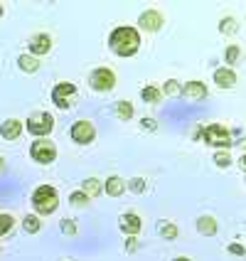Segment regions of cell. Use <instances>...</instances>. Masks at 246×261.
Returning a JSON list of instances; mask_svg holds the SVG:
<instances>
[{
	"instance_id": "obj_8",
	"label": "cell",
	"mask_w": 246,
	"mask_h": 261,
	"mask_svg": "<svg viewBox=\"0 0 246 261\" xmlns=\"http://www.w3.org/2000/svg\"><path fill=\"white\" fill-rule=\"evenodd\" d=\"M76 94V87L69 84V82H59L57 87L52 89V101L57 103L59 109H69V101H67V96H74Z\"/></svg>"
},
{
	"instance_id": "obj_25",
	"label": "cell",
	"mask_w": 246,
	"mask_h": 261,
	"mask_svg": "<svg viewBox=\"0 0 246 261\" xmlns=\"http://www.w3.org/2000/svg\"><path fill=\"white\" fill-rule=\"evenodd\" d=\"M214 163H217L219 168H229V163H232V155H229L227 150H219L217 155H214Z\"/></svg>"
},
{
	"instance_id": "obj_32",
	"label": "cell",
	"mask_w": 246,
	"mask_h": 261,
	"mask_svg": "<svg viewBox=\"0 0 246 261\" xmlns=\"http://www.w3.org/2000/svg\"><path fill=\"white\" fill-rule=\"evenodd\" d=\"M143 126H145V128H155V123H153V118H143Z\"/></svg>"
},
{
	"instance_id": "obj_30",
	"label": "cell",
	"mask_w": 246,
	"mask_h": 261,
	"mask_svg": "<svg viewBox=\"0 0 246 261\" xmlns=\"http://www.w3.org/2000/svg\"><path fill=\"white\" fill-rule=\"evenodd\" d=\"M62 232L72 237V234H76V224H74L72 219H64V222H62Z\"/></svg>"
},
{
	"instance_id": "obj_2",
	"label": "cell",
	"mask_w": 246,
	"mask_h": 261,
	"mask_svg": "<svg viewBox=\"0 0 246 261\" xmlns=\"http://www.w3.org/2000/svg\"><path fill=\"white\" fill-rule=\"evenodd\" d=\"M59 204V195L54 188H49V185H40V188L32 192V207L40 212V215H49V212H54Z\"/></svg>"
},
{
	"instance_id": "obj_12",
	"label": "cell",
	"mask_w": 246,
	"mask_h": 261,
	"mask_svg": "<svg viewBox=\"0 0 246 261\" xmlns=\"http://www.w3.org/2000/svg\"><path fill=\"white\" fill-rule=\"evenodd\" d=\"M20 133H22V123H20L17 118H8V121H3V126H0V136H3L5 141H17V138H20Z\"/></svg>"
},
{
	"instance_id": "obj_24",
	"label": "cell",
	"mask_w": 246,
	"mask_h": 261,
	"mask_svg": "<svg viewBox=\"0 0 246 261\" xmlns=\"http://www.w3.org/2000/svg\"><path fill=\"white\" fill-rule=\"evenodd\" d=\"M160 234H162L165 239H177V227L165 222V224H160Z\"/></svg>"
},
{
	"instance_id": "obj_17",
	"label": "cell",
	"mask_w": 246,
	"mask_h": 261,
	"mask_svg": "<svg viewBox=\"0 0 246 261\" xmlns=\"http://www.w3.org/2000/svg\"><path fill=\"white\" fill-rule=\"evenodd\" d=\"M123 190H126V185H123V180H121L118 175H114V177H108V180H106V192H108L111 197H118Z\"/></svg>"
},
{
	"instance_id": "obj_11",
	"label": "cell",
	"mask_w": 246,
	"mask_h": 261,
	"mask_svg": "<svg viewBox=\"0 0 246 261\" xmlns=\"http://www.w3.org/2000/svg\"><path fill=\"white\" fill-rule=\"evenodd\" d=\"M141 227H143V222L138 215H133V212H126L123 217H121V232L128 234V237H135V234L141 232Z\"/></svg>"
},
{
	"instance_id": "obj_20",
	"label": "cell",
	"mask_w": 246,
	"mask_h": 261,
	"mask_svg": "<svg viewBox=\"0 0 246 261\" xmlns=\"http://www.w3.org/2000/svg\"><path fill=\"white\" fill-rule=\"evenodd\" d=\"M141 96H143V101H145V103H158V101H160V96H162V91H160L158 87H145Z\"/></svg>"
},
{
	"instance_id": "obj_1",
	"label": "cell",
	"mask_w": 246,
	"mask_h": 261,
	"mask_svg": "<svg viewBox=\"0 0 246 261\" xmlns=\"http://www.w3.org/2000/svg\"><path fill=\"white\" fill-rule=\"evenodd\" d=\"M108 47L118 57H133L141 49V35L133 28H116L108 37Z\"/></svg>"
},
{
	"instance_id": "obj_14",
	"label": "cell",
	"mask_w": 246,
	"mask_h": 261,
	"mask_svg": "<svg viewBox=\"0 0 246 261\" xmlns=\"http://www.w3.org/2000/svg\"><path fill=\"white\" fill-rule=\"evenodd\" d=\"M217 229H219V224H217V219L214 217H200L197 219V232L200 234H204V237H212V234H217Z\"/></svg>"
},
{
	"instance_id": "obj_22",
	"label": "cell",
	"mask_w": 246,
	"mask_h": 261,
	"mask_svg": "<svg viewBox=\"0 0 246 261\" xmlns=\"http://www.w3.org/2000/svg\"><path fill=\"white\" fill-rule=\"evenodd\" d=\"M239 57H241V49H239L236 44H229V47H227V52H224V59H227L229 64H236Z\"/></svg>"
},
{
	"instance_id": "obj_31",
	"label": "cell",
	"mask_w": 246,
	"mask_h": 261,
	"mask_svg": "<svg viewBox=\"0 0 246 261\" xmlns=\"http://www.w3.org/2000/svg\"><path fill=\"white\" fill-rule=\"evenodd\" d=\"M246 249L241 244H229V254H236V256H244Z\"/></svg>"
},
{
	"instance_id": "obj_16",
	"label": "cell",
	"mask_w": 246,
	"mask_h": 261,
	"mask_svg": "<svg viewBox=\"0 0 246 261\" xmlns=\"http://www.w3.org/2000/svg\"><path fill=\"white\" fill-rule=\"evenodd\" d=\"M17 64H20L22 72H37V69H40V59L32 57V55H20Z\"/></svg>"
},
{
	"instance_id": "obj_37",
	"label": "cell",
	"mask_w": 246,
	"mask_h": 261,
	"mask_svg": "<svg viewBox=\"0 0 246 261\" xmlns=\"http://www.w3.org/2000/svg\"><path fill=\"white\" fill-rule=\"evenodd\" d=\"M0 17H3V5H0Z\"/></svg>"
},
{
	"instance_id": "obj_6",
	"label": "cell",
	"mask_w": 246,
	"mask_h": 261,
	"mask_svg": "<svg viewBox=\"0 0 246 261\" xmlns=\"http://www.w3.org/2000/svg\"><path fill=\"white\" fill-rule=\"evenodd\" d=\"M89 84L94 91H108V89H114L116 84V74L111 72V69H94L91 76H89Z\"/></svg>"
},
{
	"instance_id": "obj_35",
	"label": "cell",
	"mask_w": 246,
	"mask_h": 261,
	"mask_svg": "<svg viewBox=\"0 0 246 261\" xmlns=\"http://www.w3.org/2000/svg\"><path fill=\"white\" fill-rule=\"evenodd\" d=\"M3 168H5V163H3V158H0V173H3Z\"/></svg>"
},
{
	"instance_id": "obj_13",
	"label": "cell",
	"mask_w": 246,
	"mask_h": 261,
	"mask_svg": "<svg viewBox=\"0 0 246 261\" xmlns=\"http://www.w3.org/2000/svg\"><path fill=\"white\" fill-rule=\"evenodd\" d=\"M214 82H217V87L222 89H232L236 84V74L232 69H217L214 72Z\"/></svg>"
},
{
	"instance_id": "obj_5",
	"label": "cell",
	"mask_w": 246,
	"mask_h": 261,
	"mask_svg": "<svg viewBox=\"0 0 246 261\" xmlns=\"http://www.w3.org/2000/svg\"><path fill=\"white\" fill-rule=\"evenodd\" d=\"M30 155H32V160H37L42 165H49L52 160L57 158V148H54V143H49V141H35V143L30 145Z\"/></svg>"
},
{
	"instance_id": "obj_4",
	"label": "cell",
	"mask_w": 246,
	"mask_h": 261,
	"mask_svg": "<svg viewBox=\"0 0 246 261\" xmlns=\"http://www.w3.org/2000/svg\"><path fill=\"white\" fill-rule=\"evenodd\" d=\"M204 141L209 145H214V148H229L234 143L232 138H229V130L224 128V126H219V123H212V126H207L202 130Z\"/></svg>"
},
{
	"instance_id": "obj_36",
	"label": "cell",
	"mask_w": 246,
	"mask_h": 261,
	"mask_svg": "<svg viewBox=\"0 0 246 261\" xmlns=\"http://www.w3.org/2000/svg\"><path fill=\"white\" fill-rule=\"evenodd\" d=\"M175 261H189V259L187 256H180V259H175Z\"/></svg>"
},
{
	"instance_id": "obj_23",
	"label": "cell",
	"mask_w": 246,
	"mask_h": 261,
	"mask_svg": "<svg viewBox=\"0 0 246 261\" xmlns=\"http://www.w3.org/2000/svg\"><path fill=\"white\" fill-rule=\"evenodd\" d=\"M219 30H222L224 35H234V32H236V20H234V17H224Z\"/></svg>"
},
{
	"instance_id": "obj_19",
	"label": "cell",
	"mask_w": 246,
	"mask_h": 261,
	"mask_svg": "<svg viewBox=\"0 0 246 261\" xmlns=\"http://www.w3.org/2000/svg\"><path fill=\"white\" fill-rule=\"evenodd\" d=\"M22 227H25V232L35 234V232H40V229H42V222H40L37 215H28V217L22 219Z\"/></svg>"
},
{
	"instance_id": "obj_10",
	"label": "cell",
	"mask_w": 246,
	"mask_h": 261,
	"mask_svg": "<svg viewBox=\"0 0 246 261\" xmlns=\"http://www.w3.org/2000/svg\"><path fill=\"white\" fill-rule=\"evenodd\" d=\"M49 47H52V37H49V35H35V37L30 40V52H32V57H42V55H47Z\"/></svg>"
},
{
	"instance_id": "obj_34",
	"label": "cell",
	"mask_w": 246,
	"mask_h": 261,
	"mask_svg": "<svg viewBox=\"0 0 246 261\" xmlns=\"http://www.w3.org/2000/svg\"><path fill=\"white\" fill-rule=\"evenodd\" d=\"M126 247H128V251H133V249H135V239H128V244H126Z\"/></svg>"
},
{
	"instance_id": "obj_29",
	"label": "cell",
	"mask_w": 246,
	"mask_h": 261,
	"mask_svg": "<svg viewBox=\"0 0 246 261\" xmlns=\"http://www.w3.org/2000/svg\"><path fill=\"white\" fill-rule=\"evenodd\" d=\"M130 190H133L135 195H141V192L145 190V180H143V177H135V180H130Z\"/></svg>"
},
{
	"instance_id": "obj_7",
	"label": "cell",
	"mask_w": 246,
	"mask_h": 261,
	"mask_svg": "<svg viewBox=\"0 0 246 261\" xmlns=\"http://www.w3.org/2000/svg\"><path fill=\"white\" fill-rule=\"evenodd\" d=\"M69 136H72L74 143L79 145H89L91 141H94V136H96V130H94V126L89 123V121H76L72 126V130H69Z\"/></svg>"
},
{
	"instance_id": "obj_15",
	"label": "cell",
	"mask_w": 246,
	"mask_h": 261,
	"mask_svg": "<svg viewBox=\"0 0 246 261\" xmlns=\"http://www.w3.org/2000/svg\"><path fill=\"white\" fill-rule=\"evenodd\" d=\"M185 96H187V99H204V96H207V87H204L202 82H187Z\"/></svg>"
},
{
	"instance_id": "obj_9",
	"label": "cell",
	"mask_w": 246,
	"mask_h": 261,
	"mask_svg": "<svg viewBox=\"0 0 246 261\" xmlns=\"http://www.w3.org/2000/svg\"><path fill=\"white\" fill-rule=\"evenodd\" d=\"M138 28L148 30V32H158L162 28V15L158 10H145L141 17H138Z\"/></svg>"
},
{
	"instance_id": "obj_27",
	"label": "cell",
	"mask_w": 246,
	"mask_h": 261,
	"mask_svg": "<svg viewBox=\"0 0 246 261\" xmlns=\"http://www.w3.org/2000/svg\"><path fill=\"white\" fill-rule=\"evenodd\" d=\"M10 229H13V217L10 215H0V237L8 234Z\"/></svg>"
},
{
	"instance_id": "obj_3",
	"label": "cell",
	"mask_w": 246,
	"mask_h": 261,
	"mask_svg": "<svg viewBox=\"0 0 246 261\" xmlns=\"http://www.w3.org/2000/svg\"><path fill=\"white\" fill-rule=\"evenodd\" d=\"M52 128H54V118H52V114H47V111L32 114V116L28 118V130L32 136H37V138L47 136Z\"/></svg>"
},
{
	"instance_id": "obj_18",
	"label": "cell",
	"mask_w": 246,
	"mask_h": 261,
	"mask_svg": "<svg viewBox=\"0 0 246 261\" xmlns=\"http://www.w3.org/2000/svg\"><path fill=\"white\" fill-rule=\"evenodd\" d=\"M101 192H103V188L96 177H87V180H84V195H87V197H99Z\"/></svg>"
},
{
	"instance_id": "obj_28",
	"label": "cell",
	"mask_w": 246,
	"mask_h": 261,
	"mask_svg": "<svg viewBox=\"0 0 246 261\" xmlns=\"http://www.w3.org/2000/svg\"><path fill=\"white\" fill-rule=\"evenodd\" d=\"M182 89H180V84L175 82V79H170V82H165V94H170V96H175V94H180Z\"/></svg>"
},
{
	"instance_id": "obj_26",
	"label": "cell",
	"mask_w": 246,
	"mask_h": 261,
	"mask_svg": "<svg viewBox=\"0 0 246 261\" xmlns=\"http://www.w3.org/2000/svg\"><path fill=\"white\" fill-rule=\"evenodd\" d=\"M69 202H72L74 207H84V204L89 202V197L84 192H72V195H69Z\"/></svg>"
},
{
	"instance_id": "obj_33",
	"label": "cell",
	"mask_w": 246,
	"mask_h": 261,
	"mask_svg": "<svg viewBox=\"0 0 246 261\" xmlns=\"http://www.w3.org/2000/svg\"><path fill=\"white\" fill-rule=\"evenodd\" d=\"M239 168H241V170H246V155H241V158H239Z\"/></svg>"
},
{
	"instance_id": "obj_21",
	"label": "cell",
	"mask_w": 246,
	"mask_h": 261,
	"mask_svg": "<svg viewBox=\"0 0 246 261\" xmlns=\"http://www.w3.org/2000/svg\"><path fill=\"white\" fill-rule=\"evenodd\" d=\"M116 114L121 121H130L133 118V106H130V101H118L116 103Z\"/></svg>"
}]
</instances>
